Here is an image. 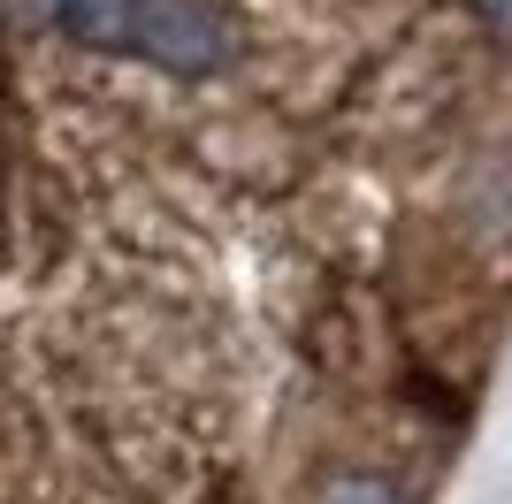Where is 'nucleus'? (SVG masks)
<instances>
[{"label": "nucleus", "instance_id": "1", "mask_svg": "<svg viewBox=\"0 0 512 504\" xmlns=\"http://www.w3.org/2000/svg\"><path fill=\"white\" fill-rule=\"evenodd\" d=\"M230 46L237 31L214 0H138L130 8V54H146L169 77H214L230 62Z\"/></svg>", "mask_w": 512, "mask_h": 504}, {"label": "nucleus", "instance_id": "2", "mask_svg": "<svg viewBox=\"0 0 512 504\" xmlns=\"http://www.w3.org/2000/svg\"><path fill=\"white\" fill-rule=\"evenodd\" d=\"M130 8H138V0H54V23H62L77 46L130 54Z\"/></svg>", "mask_w": 512, "mask_h": 504}, {"label": "nucleus", "instance_id": "3", "mask_svg": "<svg viewBox=\"0 0 512 504\" xmlns=\"http://www.w3.org/2000/svg\"><path fill=\"white\" fill-rule=\"evenodd\" d=\"M314 504H406V489L390 482L383 466H344V474H329V482H321Z\"/></svg>", "mask_w": 512, "mask_h": 504}, {"label": "nucleus", "instance_id": "4", "mask_svg": "<svg viewBox=\"0 0 512 504\" xmlns=\"http://www.w3.org/2000/svg\"><path fill=\"white\" fill-rule=\"evenodd\" d=\"M474 16H482V31H490V39H505L512 46V0H467Z\"/></svg>", "mask_w": 512, "mask_h": 504}]
</instances>
